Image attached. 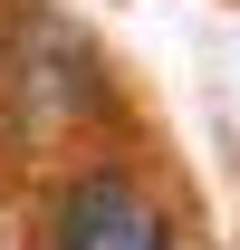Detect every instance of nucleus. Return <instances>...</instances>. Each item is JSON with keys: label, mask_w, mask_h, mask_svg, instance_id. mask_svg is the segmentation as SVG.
Here are the masks:
<instances>
[{"label": "nucleus", "mask_w": 240, "mask_h": 250, "mask_svg": "<svg viewBox=\"0 0 240 250\" xmlns=\"http://www.w3.org/2000/svg\"><path fill=\"white\" fill-rule=\"evenodd\" d=\"M10 87L29 106V125H67V116H96L106 106V67H96V48L67 29L58 10L29 0L10 20Z\"/></svg>", "instance_id": "obj_1"}, {"label": "nucleus", "mask_w": 240, "mask_h": 250, "mask_svg": "<svg viewBox=\"0 0 240 250\" xmlns=\"http://www.w3.org/2000/svg\"><path fill=\"white\" fill-rule=\"evenodd\" d=\"M58 250H163V212L116 164H96L58 192Z\"/></svg>", "instance_id": "obj_2"}]
</instances>
